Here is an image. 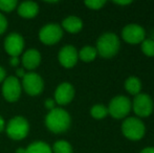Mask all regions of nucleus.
I'll return each instance as SVG.
<instances>
[{
	"instance_id": "obj_17",
	"label": "nucleus",
	"mask_w": 154,
	"mask_h": 153,
	"mask_svg": "<svg viewBox=\"0 0 154 153\" xmlns=\"http://www.w3.org/2000/svg\"><path fill=\"white\" fill-rule=\"evenodd\" d=\"M125 89L132 96L140 93L142 90V82L137 77L131 76L125 81Z\"/></svg>"
},
{
	"instance_id": "obj_7",
	"label": "nucleus",
	"mask_w": 154,
	"mask_h": 153,
	"mask_svg": "<svg viewBox=\"0 0 154 153\" xmlns=\"http://www.w3.org/2000/svg\"><path fill=\"white\" fill-rule=\"evenodd\" d=\"M132 109L138 118H147L153 112L154 104L150 96L146 93H138L134 96L131 103Z\"/></svg>"
},
{
	"instance_id": "obj_6",
	"label": "nucleus",
	"mask_w": 154,
	"mask_h": 153,
	"mask_svg": "<svg viewBox=\"0 0 154 153\" xmlns=\"http://www.w3.org/2000/svg\"><path fill=\"white\" fill-rule=\"evenodd\" d=\"M63 37V29L58 23H47L39 32V39L45 45H54Z\"/></svg>"
},
{
	"instance_id": "obj_29",
	"label": "nucleus",
	"mask_w": 154,
	"mask_h": 153,
	"mask_svg": "<svg viewBox=\"0 0 154 153\" xmlns=\"http://www.w3.org/2000/svg\"><path fill=\"white\" fill-rule=\"evenodd\" d=\"M5 78H6L5 69H4L2 66H0V83H1V82H3L4 80H5Z\"/></svg>"
},
{
	"instance_id": "obj_14",
	"label": "nucleus",
	"mask_w": 154,
	"mask_h": 153,
	"mask_svg": "<svg viewBox=\"0 0 154 153\" xmlns=\"http://www.w3.org/2000/svg\"><path fill=\"white\" fill-rule=\"evenodd\" d=\"M22 65L24 69L34 70L40 65L41 63V54L38 49L29 48L23 54L22 56Z\"/></svg>"
},
{
	"instance_id": "obj_25",
	"label": "nucleus",
	"mask_w": 154,
	"mask_h": 153,
	"mask_svg": "<svg viewBox=\"0 0 154 153\" xmlns=\"http://www.w3.org/2000/svg\"><path fill=\"white\" fill-rule=\"evenodd\" d=\"M8 29V20L3 15L0 13V35L4 33Z\"/></svg>"
},
{
	"instance_id": "obj_24",
	"label": "nucleus",
	"mask_w": 154,
	"mask_h": 153,
	"mask_svg": "<svg viewBox=\"0 0 154 153\" xmlns=\"http://www.w3.org/2000/svg\"><path fill=\"white\" fill-rule=\"evenodd\" d=\"M85 5L87 6L88 8L93 11H97V10H101L104 5L106 4L105 0H88V1L84 2Z\"/></svg>"
},
{
	"instance_id": "obj_5",
	"label": "nucleus",
	"mask_w": 154,
	"mask_h": 153,
	"mask_svg": "<svg viewBox=\"0 0 154 153\" xmlns=\"http://www.w3.org/2000/svg\"><path fill=\"white\" fill-rule=\"evenodd\" d=\"M131 101L125 96H116L111 99L107 107L108 113L116 120L126 118L131 111Z\"/></svg>"
},
{
	"instance_id": "obj_13",
	"label": "nucleus",
	"mask_w": 154,
	"mask_h": 153,
	"mask_svg": "<svg viewBox=\"0 0 154 153\" xmlns=\"http://www.w3.org/2000/svg\"><path fill=\"white\" fill-rule=\"evenodd\" d=\"M75 88L68 82H63L55 90V102L59 105H67L73 100Z\"/></svg>"
},
{
	"instance_id": "obj_30",
	"label": "nucleus",
	"mask_w": 154,
	"mask_h": 153,
	"mask_svg": "<svg viewBox=\"0 0 154 153\" xmlns=\"http://www.w3.org/2000/svg\"><path fill=\"white\" fill-rule=\"evenodd\" d=\"M140 153H154V147H146Z\"/></svg>"
},
{
	"instance_id": "obj_15",
	"label": "nucleus",
	"mask_w": 154,
	"mask_h": 153,
	"mask_svg": "<svg viewBox=\"0 0 154 153\" xmlns=\"http://www.w3.org/2000/svg\"><path fill=\"white\" fill-rule=\"evenodd\" d=\"M18 14L25 19H32L38 15L39 5L34 1H23L18 5Z\"/></svg>"
},
{
	"instance_id": "obj_4",
	"label": "nucleus",
	"mask_w": 154,
	"mask_h": 153,
	"mask_svg": "<svg viewBox=\"0 0 154 153\" xmlns=\"http://www.w3.org/2000/svg\"><path fill=\"white\" fill-rule=\"evenodd\" d=\"M29 124L25 118L21 115H16L11 118L6 125V134L8 137L15 141H21L25 139L29 134Z\"/></svg>"
},
{
	"instance_id": "obj_31",
	"label": "nucleus",
	"mask_w": 154,
	"mask_h": 153,
	"mask_svg": "<svg viewBox=\"0 0 154 153\" xmlns=\"http://www.w3.org/2000/svg\"><path fill=\"white\" fill-rule=\"evenodd\" d=\"M4 128H5V122H4L3 118L0 115V132H1Z\"/></svg>"
},
{
	"instance_id": "obj_10",
	"label": "nucleus",
	"mask_w": 154,
	"mask_h": 153,
	"mask_svg": "<svg viewBox=\"0 0 154 153\" xmlns=\"http://www.w3.org/2000/svg\"><path fill=\"white\" fill-rule=\"evenodd\" d=\"M122 37L128 44H140L146 39V31L140 24L130 23L122 29Z\"/></svg>"
},
{
	"instance_id": "obj_19",
	"label": "nucleus",
	"mask_w": 154,
	"mask_h": 153,
	"mask_svg": "<svg viewBox=\"0 0 154 153\" xmlns=\"http://www.w3.org/2000/svg\"><path fill=\"white\" fill-rule=\"evenodd\" d=\"M78 55H79V59H81L83 62L88 63V62H92L97 58V51L95 49V47L84 46L81 48V50L78 51Z\"/></svg>"
},
{
	"instance_id": "obj_21",
	"label": "nucleus",
	"mask_w": 154,
	"mask_h": 153,
	"mask_svg": "<svg viewBox=\"0 0 154 153\" xmlns=\"http://www.w3.org/2000/svg\"><path fill=\"white\" fill-rule=\"evenodd\" d=\"M90 115L95 120H102V118H106V115H108V109L106 106L102 104H97L94 106L91 107L90 109Z\"/></svg>"
},
{
	"instance_id": "obj_23",
	"label": "nucleus",
	"mask_w": 154,
	"mask_h": 153,
	"mask_svg": "<svg viewBox=\"0 0 154 153\" xmlns=\"http://www.w3.org/2000/svg\"><path fill=\"white\" fill-rule=\"evenodd\" d=\"M18 5L16 0H0V11L10 13L13 12Z\"/></svg>"
},
{
	"instance_id": "obj_18",
	"label": "nucleus",
	"mask_w": 154,
	"mask_h": 153,
	"mask_svg": "<svg viewBox=\"0 0 154 153\" xmlns=\"http://www.w3.org/2000/svg\"><path fill=\"white\" fill-rule=\"evenodd\" d=\"M25 153H53V150L45 142L36 141L29 145V147L25 149Z\"/></svg>"
},
{
	"instance_id": "obj_20",
	"label": "nucleus",
	"mask_w": 154,
	"mask_h": 153,
	"mask_svg": "<svg viewBox=\"0 0 154 153\" xmlns=\"http://www.w3.org/2000/svg\"><path fill=\"white\" fill-rule=\"evenodd\" d=\"M51 150H53V153H73L70 143H68L65 139H60L56 142Z\"/></svg>"
},
{
	"instance_id": "obj_12",
	"label": "nucleus",
	"mask_w": 154,
	"mask_h": 153,
	"mask_svg": "<svg viewBox=\"0 0 154 153\" xmlns=\"http://www.w3.org/2000/svg\"><path fill=\"white\" fill-rule=\"evenodd\" d=\"M58 60L65 68H72L79 60L78 50L72 45H65L58 54Z\"/></svg>"
},
{
	"instance_id": "obj_16",
	"label": "nucleus",
	"mask_w": 154,
	"mask_h": 153,
	"mask_svg": "<svg viewBox=\"0 0 154 153\" xmlns=\"http://www.w3.org/2000/svg\"><path fill=\"white\" fill-rule=\"evenodd\" d=\"M61 27L70 34H77L83 29V21L77 16H68L62 21Z\"/></svg>"
},
{
	"instance_id": "obj_8",
	"label": "nucleus",
	"mask_w": 154,
	"mask_h": 153,
	"mask_svg": "<svg viewBox=\"0 0 154 153\" xmlns=\"http://www.w3.org/2000/svg\"><path fill=\"white\" fill-rule=\"evenodd\" d=\"M22 85L18 78L15 76L6 77L2 84V94L8 102H16L21 96Z\"/></svg>"
},
{
	"instance_id": "obj_9",
	"label": "nucleus",
	"mask_w": 154,
	"mask_h": 153,
	"mask_svg": "<svg viewBox=\"0 0 154 153\" xmlns=\"http://www.w3.org/2000/svg\"><path fill=\"white\" fill-rule=\"evenodd\" d=\"M22 85L23 89L25 90L27 94L29 96H38L44 89V82L40 75L37 72H31L25 74V76L22 78Z\"/></svg>"
},
{
	"instance_id": "obj_28",
	"label": "nucleus",
	"mask_w": 154,
	"mask_h": 153,
	"mask_svg": "<svg viewBox=\"0 0 154 153\" xmlns=\"http://www.w3.org/2000/svg\"><path fill=\"white\" fill-rule=\"evenodd\" d=\"M19 62H20V60H19L18 57H11L10 59V64L12 66H14V67H16V66L19 65Z\"/></svg>"
},
{
	"instance_id": "obj_3",
	"label": "nucleus",
	"mask_w": 154,
	"mask_h": 153,
	"mask_svg": "<svg viewBox=\"0 0 154 153\" xmlns=\"http://www.w3.org/2000/svg\"><path fill=\"white\" fill-rule=\"evenodd\" d=\"M122 132L124 136L130 141H140L146 133V127L142 120L135 116H130L124 120Z\"/></svg>"
},
{
	"instance_id": "obj_27",
	"label": "nucleus",
	"mask_w": 154,
	"mask_h": 153,
	"mask_svg": "<svg viewBox=\"0 0 154 153\" xmlns=\"http://www.w3.org/2000/svg\"><path fill=\"white\" fill-rule=\"evenodd\" d=\"M25 74H26V72H25V69L24 68H17L16 69V78H21V79H22L23 77L25 76Z\"/></svg>"
},
{
	"instance_id": "obj_26",
	"label": "nucleus",
	"mask_w": 154,
	"mask_h": 153,
	"mask_svg": "<svg viewBox=\"0 0 154 153\" xmlns=\"http://www.w3.org/2000/svg\"><path fill=\"white\" fill-rule=\"evenodd\" d=\"M44 106L46 109H48L49 111L53 110V109L56 108V102L54 99H46L44 102Z\"/></svg>"
},
{
	"instance_id": "obj_1",
	"label": "nucleus",
	"mask_w": 154,
	"mask_h": 153,
	"mask_svg": "<svg viewBox=\"0 0 154 153\" xmlns=\"http://www.w3.org/2000/svg\"><path fill=\"white\" fill-rule=\"evenodd\" d=\"M71 123L70 115L62 108H55L48 111L45 116V126L54 133H62L69 129Z\"/></svg>"
},
{
	"instance_id": "obj_11",
	"label": "nucleus",
	"mask_w": 154,
	"mask_h": 153,
	"mask_svg": "<svg viewBox=\"0 0 154 153\" xmlns=\"http://www.w3.org/2000/svg\"><path fill=\"white\" fill-rule=\"evenodd\" d=\"M4 49L11 57H19L24 49V39L18 33H11L4 39Z\"/></svg>"
},
{
	"instance_id": "obj_32",
	"label": "nucleus",
	"mask_w": 154,
	"mask_h": 153,
	"mask_svg": "<svg viewBox=\"0 0 154 153\" xmlns=\"http://www.w3.org/2000/svg\"><path fill=\"white\" fill-rule=\"evenodd\" d=\"M114 4H119V5H128L131 3V1H113Z\"/></svg>"
},
{
	"instance_id": "obj_33",
	"label": "nucleus",
	"mask_w": 154,
	"mask_h": 153,
	"mask_svg": "<svg viewBox=\"0 0 154 153\" xmlns=\"http://www.w3.org/2000/svg\"><path fill=\"white\" fill-rule=\"evenodd\" d=\"M16 153H25V149L24 148H18L16 150Z\"/></svg>"
},
{
	"instance_id": "obj_2",
	"label": "nucleus",
	"mask_w": 154,
	"mask_h": 153,
	"mask_svg": "<svg viewBox=\"0 0 154 153\" xmlns=\"http://www.w3.org/2000/svg\"><path fill=\"white\" fill-rule=\"evenodd\" d=\"M121 47V42L118 36L113 33H104L97 41V54L105 59L112 58L119 53Z\"/></svg>"
},
{
	"instance_id": "obj_22",
	"label": "nucleus",
	"mask_w": 154,
	"mask_h": 153,
	"mask_svg": "<svg viewBox=\"0 0 154 153\" xmlns=\"http://www.w3.org/2000/svg\"><path fill=\"white\" fill-rule=\"evenodd\" d=\"M142 51L147 57H154V40L152 39H145L140 43Z\"/></svg>"
}]
</instances>
